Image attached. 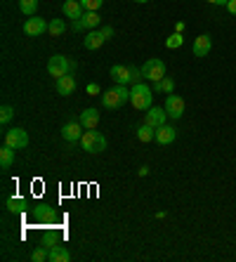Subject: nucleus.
Here are the masks:
<instances>
[{
    "label": "nucleus",
    "instance_id": "obj_3",
    "mask_svg": "<svg viewBox=\"0 0 236 262\" xmlns=\"http://www.w3.org/2000/svg\"><path fill=\"white\" fill-rule=\"evenodd\" d=\"M81 146L87 154H102L106 149V137L97 130H85L81 137Z\"/></svg>",
    "mask_w": 236,
    "mask_h": 262
},
{
    "label": "nucleus",
    "instance_id": "obj_20",
    "mask_svg": "<svg viewBox=\"0 0 236 262\" xmlns=\"http://www.w3.org/2000/svg\"><path fill=\"white\" fill-rule=\"evenodd\" d=\"M57 92H59V95H74L76 92L74 76H62V78H57Z\"/></svg>",
    "mask_w": 236,
    "mask_h": 262
},
{
    "label": "nucleus",
    "instance_id": "obj_30",
    "mask_svg": "<svg viewBox=\"0 0 236 262\" xmlns=\"http://www.w3.org/2000/svg\"><path fill=\"white\" fill-rule=\"evenodd\" d=\"M12 116H14V109L10 106V104H5V106L0 109V121H3V123H10V121H12Z\"/></svg>",
    "mask_w": 236,
    "mask_h": 262
},
{
    "label": "nucleus",
    "instance_id": "obj_10",
    "mask_svg": "<svg viewBox=\"0 0 236 262\" xmlns=\"http://www.w3.org/2000/svg\"><path fill=\"white\" fill-rule=\"evenodd\" d=\"M166 111H168L170 118H182V114H184V99L180 95L170 92L168 97H166Z\"/></svg>",
    "mask_w": 236,
    "mask_h": 262
},
{
    "label": "nucleus",
    "instance_id": "obj_38",
    "mask_svg": "<svg viewBox=\"0 0 236 262\" xmlns=\"http://www.w3.org/2000/svg\"><path fill=\"white\" fill-rule=\"evenodd\" d=\"M135 3H149V0H135Z\"/></svg>",
    "mask_w": 236,
    "mask_h": 262
},
{
    "label": "nucleus",
    "instance_id": "obj_37",
    "mask_svg": "<svg viewBox=\"0 0 236 262\" xmlns=\"http://www.w3.org/2000/svg\"><path fill=\"white\" fill-rule=\"evenodd\" d=\"M175 31H177V33H182V31H184V21H177V24H175Z\"/></svg>",
    "mask_w": 236,
    "mask_h": 262
},
{
    "label": "nucleus",
    "instance_id": "obj_1",
    "mask_svg": "<svg viewBox=\"0 0 236 262\" xmlns=\"http://www.w3.org/2000/svg\"><path fill=\"white\" fill-rule=\"evenodd\" d=\"M151 99H154V95H151V88H147V83H135L130 88V104L135 109H139V111L151 109L154 106Z\"/></svg>",
    "mask_w": 236,
    "mask_h": 262
},
{
    "label": "nucleus",
    "instance_id": "obj_7",
    "mask_svg": "<svg viewBox=\"0 0 236 262\" xmlns=\"http://www.w3.org/2000/svg\"><path fill=\"white\" fill-rule=\"evenodd\" d=\"M109 76L116 80V85H128V83H132V67L113 64V67L109 69Z\"/></svg>",
    "mask_w": 236,
    "mask_h": 262
},
{
    "label": "nucleus",
    "instance_id": "obj_32",
    "mask_svg": "<svg viewBox=\"0 0 236 262\" xmlns=\"http://www.w3.org/2000/svg\"><path fill=\"white\" fill-rule=\"evenodd\" d=\"M85 90H87V95H100V92H102V88L97 85V83H87V88H85Z\"/></svg>",
    "mask_w": 236,
    "mask_h": 262
},
{
    "label": "nucleus",
    "instance_id": "obj_15",
    "mask_svg": "<svg viewBox=\"0 0 236 262\" xmlns=\"http://www.w3.org/2000/svg\"><path fill=\"white\" fill-rule=\"evenodd\" d=\"M175 137H177V130H175V125H161V128H156V142L158 144H173Z\"/></svg>",
    "mask_w": 236,
    "mask_h": 262
},
{
    "label": "nucleus",
    "instance_id": "obj_13",
    "mask_svg": "<svg viewBox=\"0 0 236 262\" xmlns=\"http://www.w3.org/2000/svg\"><path fill=\"white\" fill-rule=\"evenodd\" d=\"M62 12L66 19H71V21H76V19H81L83 17V5H81V0H64V5H62Z\"/></svg>",
    "mask_w": 236,
    "mask_h": 262
},
{
    "label": "nucleus",
    "instance_id": "obj_9",
    "mask_svg": "<svg viewBox=\"0 0 236 262\" xmlns=\"http://www.w3.org/2000/svg\"><path fill=\"white\" fill-rule=\"evenodd\" d=\"M100 24H102V17H100V14H97V12H90V10H85V12H83V17L74 21V31L97 29Z\"/></svg>",
    "mask_w": 236,
    "mask_h": 262
},
{
    "label": "nucleus",
    "instance_id": "obj_17",
    "mask_svg": "<svg viewBox=\"0 0 236 262\" xmlns=\"http://www.w3.org/2000/svg\"><path fill=\"white\" fill-rule=\"evenodd\" d=\"M71 260V253L66 250V246L57 244L48 250V262H68Z\"/></svg>",
    "mask_w": 236,
    "mask_h": 262
},
{
    "label": "nucleus",
    "instance_id": "obj_36",
    "mask_svg": "<svg viewBox=\"0 0 236 262\" xmlns=\"http://www.w3.org/2000/svg\"><path fill=\"white\" fill-rule=\"evenodd\" d=\"M208 3H210V5H227L229 0H208Z\"/></svg>",
    "mask_w": 236,
    "mask_h": 262
},
{
    "label": "nucleus",
    "instance_id": "obj_14",
    "mask_svg": "<svg viewBox=\"0 0 236 262\" xmlns=\"http://www.w3.org/2000/svg\"><path fill=\"white\" fill-rule=\"evenodd\" d=\"M210 48H213L210 36H208V33H201V36L194 40L192 52H194V57H205L208 52H210Z\"/></svg>",
    "mask_w": 236,
    "mask_h": 262
},
{
    "label": "nucleus",
    "instance_id": "obj_12",
    "mask_svg": "<svg viewBox=\"0 0 236 262\" xmlns=\"http://www.w3.org/2000/svg\"><path fill=\"white\" fill-rule=\"evenodd\" d=\"M166 118H168V111L161 109V106H151V109H147V125H151V128H161V125H166Z\"/></svg>",
    "mask_w": 236,
    "mask_h": 262
},
{
    "label": "nucleus",
    "instance_id": "obj_4",
    "mask_svg": "<svg viewBox=\"0 0 236 262\" xmlns=\"http://www.w3.org/2000/svg\"><path fill=\"white\" fill-rule=\"evenodd\" d=\"M142 76L151 83H158V80L166 78V61L158 59V57H151L147 59V64L142 67Z\"/></svg>",
    "mask_w": 236,
    "mask_h": 262
},
{
    "label": "nucleus",
    "instance_id": "obj_5",
    "mask_svg": "<svg viewBox=\"0 0 236 262\" xmlns=\"http://www.w3.org/2000/svg\"><path fill=\"white\" fill-rule=\"evenodd\" d=\"M68 71H71V64H68V59L64 55L50 57V61H48V73H50V76L62 78V76H68Z\"/></svg>",
    "mask_w": 236,
    "mask_h": 262
},
{
    "label": "nucleus",
    "instance_id": "obj_31",
    "mask_svg": "<svg viewBox=\"0 0 236 262\" xmlns=\"http://www.w3.org/2000/svg\"><path fill=\"white\" fill-rule=\"evenodd\" d=\"M57 244H59V236H57V234H45V238H43V246H45V248L50 250L52 246H57Z\"/></svg>",
    "mask_w": 236,
    "mask_h": 262
},
{
    "label": "nucleus",
    "instance_id": "obj_2",
    "mask_svg": "<svg viewBox=\"0 0 236 262\" xmlns=\"http://www.w3.org/2000/svg\"><path fill=\"white\" fill-rule=\"evenodd\" d=\"M125 102H130V90H128V85H116L102 95V104H104L106 109H121Z\"/></svg>",
    "mask_w": 236,
    "mask_h": 262
},
{
    "label": "nucleus",
    "instance_id": "obj_29",
    "mask_svg": "<svg viewBox=\"0 0 236 262\" xmlns=\"http://www.w3.org/2000/svg\"><path fill=\"white\" fill-rule=\"evenodd\" d=\"M31 260H33V262H45V260H48V248H45V246L36 248V250L31 253Z\"/></svg>",
    "mask_w": 236,
    "mask_h": 262
},
{
    "label": "nucleus",
    "instance_id": "obj_8",
    "mask_svg": "<svg viewBox=\"0 0 236 262\" xmlns=\"http://www.w3.org/2000/svg\"><path fill=\"white\" fill-rule=\"evenodd\" d=\"M83 133H85V128H83V123L81 121H68V123H64V128H62V137L66 142H81V137H83Z\"/></svg>",
    "mask_w": 236,
    "mask_h": 262
},
{
    "label": "nucleus",
    "instance_id": "obj_24",
    "mask_svg": "<svg viewBox=\"0 0 236 262\" xmlns=\"http://www.w3.org/2000/svg\"><path fill=\"white\" fill-rule=\"evenodd\" d=\"M48 33H50L52 38H59L66 33V24H64V19H52L50 26H48Z\"/></svg>",
    "mask_w": 236,
    "mask_h": 262
},
{
    "label": "nucleus",
    "instance_id": "obj_28",
    "mask_svg": "<svg viewBox=\"0 0 236 262\" xmlns=\"http://www.w3.org/2000/svg\"><path fill=\"white\" fill-rule=\"evenodd\" d=\"M83 10H90V12H97L102 5H104V0H81Z\"/></svg>",
    "mask_w": 236,
    "mask_h": 262
},
{
    "label": "nucleus",
    "instance_id": "obj_11",
    "mask_svg": "<svg viewBox=\"0 0 236 262\" xmlns=\"http://www.w3.org/2000/svg\"><path fill=\"white\" fill-rule=\"evenodd\" d=\"M48 21H45V19H40V17H36V14H33L31 19H26L24 21V33L26 36H40V33H45V31H48Z\"/></svg>",
    "mask_w": 236,
    "mask_h": 262
},
{
    "label": "nucleus",
    "instance_id": "obj_19",
    "mask_svg": "<svg viewBox=\"0 0 236 262\" xmlns=\"http://www.w3.org/2000/svg\"><path fill=\"white\" fill-rule=\"evenodd\" d=\"M104 43H106V38L102 36V31H90L85 36V40H83L85 50H100Z\"/></svg>",
    "mask_w": 236,
    "mask_h": 262
},
{
    "label": "nucleus",
    "instance_id": "obj_23",
    "mask_svg": "<svg viewBox=\"0 0 236 262\" xmlns=\"http://www.w3.org/2000/svg\"><path fill=\"white\" fill-rule=\"evenodd\" d=\"M137 140L149 144L151 140H156V128H151V125H147V123H144V125H139V128H137Z\"/></svg>",
    "mask_w": 236,
    "mask_h": 262
},
{
    "label": "nucleus",
    "instance_id": "obj_27",
    "mask_svg": "<svg viewBox=\"0 0 236 262\" xmlns=\"http://www.w3.org/2000/svg\"><path fill=\"white\" fill-rule=\"evenodd\" d=\"M182 43H184V36H182V33H177V31H175L173 36L166 38V48H168V50H177Z\"/></svg>",
    "mask_w": 236,
    "mask_h": 262
},
{
    "label": "nucleus",
    "instance_id": "obj_16",
    "mask_svg": "<svg viewBox=\"0 0 236 262\" xmlns=\"http://www.w3.org/2000/svg\"><path fill=\"white\" fill-rule=\"evenodd\" d=\"M78 121L83 123V128H85V130H95V128H97V123H100V111L90 106V109L83 111Z\"/></svg>",
    "mask_w": 236,
    "mask_h": 262
},
{
    "label": "nucleus",
    "instance_id": "obj_6",
    "mask_svg": "<svg viewBox=\"0 0 236 262\" xmlns=\"http://www.w3.org/2000/svg\"><path fill=\"white\" fill-rule=\"evenodd\" d=\"M5 144L12 149H24V146H29V135L24 128H10L5 133Z\"/></svg>",
    "mask_w": 236,
    "mask_h": 262
},
{
    "label": "nucleus",
    "instance_id": "obj_35",
    "mask_svg": "<svg viewBox=\"0 0 236 262\" xmlns=\"http://www.w3.org/2000/svg\"><path fill=\"white\" fill-rule=\"evenodd\" d=\"M137 175H139V177H147V175H149V168H147V165H142V168L137 170Z\"/></svg>",
    "mask_w": 236,
    "mask_h": 262
},
{
    "label": "nucleus",
    "instance_id": "obj_18",
    "mask_svg": "<svg viewBox=\"0 0 236 262\" xmlns=\"http://www.w3.org/2000/svg\"><path fill=\"white\" fill-rule=\"evenodd\" d=\"M5 208L10 210V213L21 215V213H26V208H29V201H26V199H21V196H10V199L5 201Z\"/></svg>",
    "mask_w": 236,
    "mask_h": 262
},
{
    "label": "nucleus",
    "instance_id": "obj_34",
    "mask_svg": "<svg viewBox=\"0 0 236 262\" xmlns=\"http://www.w3.org/2000/svg\"><path fill=\"white\" fill-rule=\"evenodd\" d=\"M227 10H229V14L236 17V0H229V3H227Z\"/></svg>",
    "mask_w": 236,
    "mask_h": 262
},
{
    "label": "nucleus",
    "instance_id": "obj_26",
    "mask_svg": "<svg viewBox=\"0 0 236 262\" xmlns=\"http://www.w3.org/2000/svg\"><path fill=\"white\" fill-rule=\"evenodd\" d=\"M154 90H158V92H166V95H170V92L175 90V80L166 76V78H163V80H158V83H154Z\"/></svg>",
    "mask_w": 236,
    "mask_h": 262
},
{
    "label": "nucleus",
    "instance_id": "obj_25",
    "mask_svg": "<svg viewBox=\"0 0 236 262\" xmlns=\"http://www.w3.org/2000/svg\"><path fill=\"white\" fill-rule=\"evenodd\" d=\"M19 10H21L26 17H33L38 10V0H19Z\"/></svg>",
    "mask_w": 236,
    "mask_h": 262
},
{
    "label": "nucleus",
    "instance_id": "obj_22",
    "mask_svg": "<svg viewBox=\"0 0 236 262\" xmlns=\"http://www.w3.org/2000/svg\"><path fill=\"white\" fill-rule=\"evenodd\" d=\"M14 151H17V149H12V146L3 144V149H0V168H3V170L12 168V163H14Z\"/></svg>",
    "mask_w": 236,
    "mask_h": 262
},
{
    "label": "nucleus",
    "instance_id": "obj_33",
    "mask_svg": "<svg viewBox=\"0 0 236 262\" xmlns=\"http://www.w3.org/2000/svg\"><path fill=\"white\" fill-rule=\"evenodd\" d=\"M100 31H102V36H104V38H106V40H109V38H111V36H113V29H111V26H102V29H100Z\"/></svg>",
    "mask_w": 236,
    "mask_h": 262
},
{
    "label": "nucleus",
    "instance_id": "obj_21",
    "mask_svg": "<svg viewBox=\"0 0 236 262\" xmlns=\"http://www.w3.org/2000/svg\"><path fill=\"white\" fill-rule=\"evenodd\" d=\"M33 215H36V220H40V222H57V213L52 210L50 206H38V208H33Z\"/></svg>",
    "mask_w": 236,
    "mask_h": 262
}]
</instances>
